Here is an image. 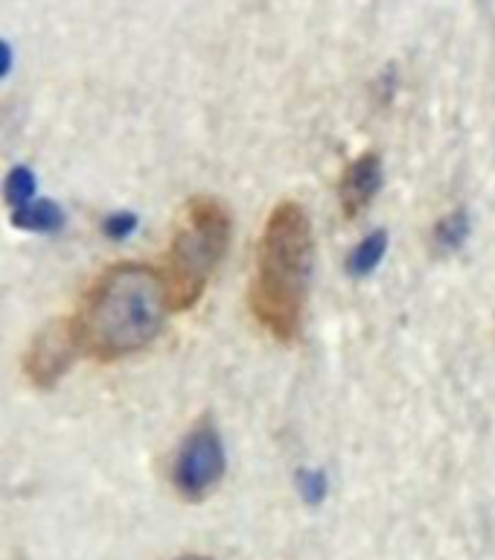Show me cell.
<instances>
[{
    "label": "cell",
    "mask_w": 495,
    "mask_h": 560,
    "mask_svg": "<svg viewBox=\"0 0 495 560\" xmlns=\"http://www.w3.org/2000/svg\"><path fill=\"white\" fill-rule=\"evenodd\" d=\"M169 301L161 271L146 262H114L85 289L68 318L79 357L120 362L146 350L161 336Z\"/></svg>",
    "instance_id": "cell-1"
},
{
    "label": "cell",
    "mask_w": 495,
    "mask_h": 560,
    "mask_svg": "<svg viewBox=\"0 0 495 560\" xmlns=\"http://www.w3.org/2000/svg\"><path fill=\"white\" fill-rule=\"evenodd\" d=\"M313 222L297 201H280L266 219L254 262L248 310L254 322L280 345L304 330L309 278H313Z\"/></svg>",
    "instance_id": "cell-2"
},
{
    "label": "cell",
    "mask_w": 495,
    "mask_h": 560,
    "mask_svg": "<svg viewBox=\"0 0 495 560\" xmlns=\"http://www.w3.org/2000/svg\"><path fill=\"white\" fill-rule=\"evenodd\" d=\"M234 236V217L216 196H192L184 205L166 248V266L161 271L169 310L181 313L204 298L210 280L225 262Z\"/></svg>",
    "instance_id": "cell-3"
},
{
    "label": "cell",
    "mask_w": 495,
    "mask_h": 560,
    "mask_svg": "<svg viewBox=\"0 0 495 560\" xmlns=\"http://www.w3.org/2000/svg\"><path fill=\"white\" fill-rule=\"evenodd\" d=\"M225 472V441L219 435V429L213 420H199V423L184 435L181 446H178V453H175L173 458L169 481H173L175 493H178L184 502H201V499H208L210 493L222 485Z\"/></svg>",
    "instance_id": "cell-4"
},
{
    "label": "cell",
    "mask_w": 495,
    "mask_h": 560,
    "mask_svg": "<svg viewBox=\"0 0 495 560\" xmlns=\"http://www.w3.org/2000/svg\"><path fill=\"white\" fill-rule=\"evenodd\" d=\"M76 359L79 353L73 348V339H70L68 322H52L26 348L24 371L38 388H52L61 376L68 374V368Z\"/></svg>",
    "instance_id": "cell-5"
},
{
    "label": "cell",
    "mask_w": 495,
    "mask_h": 560,
    "mask_svg": "<svg viewBox=\"0 0 495 560\" xmlns=\"http://www.w3.org/2000/svg\"><path fill=\"white\" fill-rule=\"evenodd\" d=\"M379 187H382V161H379V155L367 152V155L356 158L344 170L339 182V199L344 213L347 217H358L376 199Z\"/></svg>",
    "instance_id": "cell-6"
},
{
    "label": "cell",
    "mask_w": 495,
    "mask_h": 560,
    "mask_svg": "<svg viewBox=\"0 0 495 560\" xmlns=\"http://www.w3.org/2000/svg\"><path fill=\"white\" fill-rule=\"evenodd\" d=\"M12 225L26 234H56L64 225V213L56 201L33 199L21 208H12Z\"/></svg>",
    "instance_id": "cell-7"
},
{
    "label": "cell",
    "mask_w": 495,
    "mask_h": 560,
    "mask_svg": "<svg viewBox=\"0 0 495 560\" xmlns=\"http://www.w3.org/2000/svg\"><path fill=\"white\" fill-rule=\"evenodd\" d=\"M385 252H388V234H385V231H376V234H370L367 240H362V243L353 248V254H350V260H347L350 275L367 278V275L382 262Z\"/></svg>",
    "instance_id": "cell-8"
},
{
    "label": "cell",
    "mask_w": 495,
    "mask_h": 560,
    "mask_svg": "<svg viewBox=\"0 0 495 560\" xmlns=\"http://www.w3.org/2000/svg\"><path fill=\"white\" fill-rule=\"evenodd\" d=\"M3 196L12 208H21L26 201L35 199V173L30 166H15L9 170L7 182H3Z\"/></svg>",
    "instance_id": "cell-9"
},
{
    "label": "cell",
    "mask_w": 495,
    "mask_h": 560,
    "mask_svg": "<svg viewBox=\"0 0 495 560\" xmlns=\"http://www.w3.org/2000/svg\"><path fill=\"white\" fill-rule=\"evenodd\" d=\"M467 234H470V219H467V213H452V217L444 219V222L437 225L435 240L440 248L452 252V248H458V245L467 240Z\"/></svg>",
    "instance_id": "cell-10"
},
{
    "label": "cell",
    "mask_w": 495,
    "mask_h": 560,
    "mask_svg": "<svg viewBox=\"0 0 495 560\" xmlns=\"http://www.w3.org/2000/svg\"><path fill=\"white\" fill-rule=\"evenodd\" d=\"M134 228H138V217H134V213H129V210L111 213V217L103 222V231L111 236V240H126V236H129Z\"/></svg>",
    "instance_id": "cell-11"
},
{
    "label": "cell",
    "mask_w": 495,
    "mask_h": 560,
    "mask_svg": "<svg viewBox=\"0 0 495 560\" xmlns=\"http://www.w3.org/2000/svg\"><path fill=\"white\" fill-rule=\"evenodd\" d=\"M304 497H309V499H321L323 497V479L321 476H306V485H304Z\"/></svg>",
    "instance_id": "cell-12"
},
{
    "label": "cell",
    "mask_w": 495,
    "mask_h": 560,
    "mask_svg": "<svg viewBox=\"0 0 495 560\" xmlns=\"http://www.w3.org/2000/svg\"><path fill=\"white\" fill-rule=\"evenodd\" d=\"M9 68V47L7 44H0V73H7Z\"/></svg>",
    "instance_id": "cell-13"
},
{
    "label": "cell",
    "mask_w": 495,
    "mask_h": 560,
    "mask_svg": "<svg viewBox=\"0 0 495 560\" xmlns=\"http://www.w3.org/2000/svg\"><path fill=\"white\" fill-rule=\"evenodd\" d=\"M175 560H213V558H208V555H181V558H175Z\"/></svg>",
    "instance_id": "cell-14"
}]
</instances>
